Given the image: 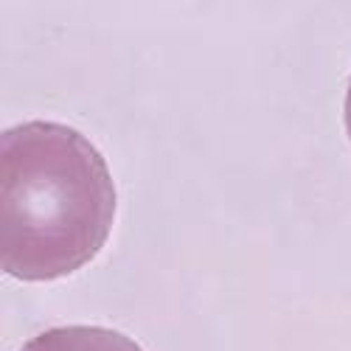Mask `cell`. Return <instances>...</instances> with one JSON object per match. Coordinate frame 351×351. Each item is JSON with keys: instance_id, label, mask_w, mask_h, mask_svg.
Listing matches in <instances>:
<instances>
[{"instance_id": "cell-2", "label": "cell", "mask_w": 351, "mask_h": 351, "mask_svg": "<svg viewBox=\"0 0 351 351\" xmlns=\"http://www.w3.org/2000/svg\"><path fill=\"white\" fill-rule=\"evenodd\" d=\"M20 351H143L132 337L101 326H62L28 340Z\"/></svg>"}, {"instance_id": "cell-1", "label": "cell", "mask_w": 351, "mask_h": 351, "mask_svg": "<svg viewBox=\"0 0 351 351\" xmlns=\"http://www.w3.org/2000/svg\"><path fill=\"white\" fill-rule=\"evenodd\" d=\"M119 208L104 155L79 130L28 121L0 135V270L53 281L90 265Z\"/></svg>"}, {"instance_id": "cell-3", "label": "cell", "mask_w": 351, "mask_h": 351, "mask_svg": "<svg viewBox=\"0 0 351 351\" xmlns=\"http://www.w3.org/2000/svg\"><path fill=\"white\" fill-rule=\"evenodd\" d=\"M343 115H346V132H348V141H351V82H348V90H346V110H343Z\"/></svg>"}]
</instances>
